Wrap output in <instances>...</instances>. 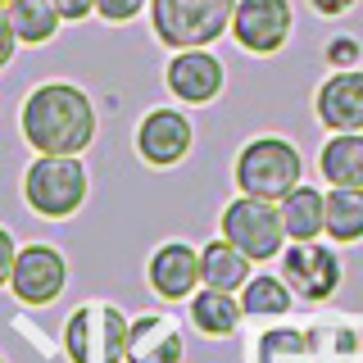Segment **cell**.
I'll use <instances>...</instances> for the list:
<instances>
[{"label":"cell","mask_w":363,"mask_h":363,"mask_svg":"<svg viewBox=\"0 0 363 363\" xmlns=\"http://www.w3.org/2000/svg\"><path fill=\"white\" fill-rule=\"evenodd\" d=\"M200 277L213 291H241L250 281V255H241L232 241H209L200 250Z\"/></svg>","instance_id":"cell-16"},{"label":"cell","mask_w":363,"mask_h":363,"mask_svg":"<svg viewBox=\"0 0 363 363\" xmlns=\"http://www.w3.org/2000/svg\"><path fill=\"white\" fill-rule=\"evenodd\" d=\"M0 5H9V0H0Z\"/></svg>","instance_id":"cell-29"},{"label":"cell","mask_w":363,"mask_h":363,"mask_svg":"<svg viewBox=\"0 0 363 363\" xmlns=\"http://www.w3.org/2000/svg\"><path fill=\"white\" fill-rule=\"evenodd\" d=\"M132 323L113 304H82L64 323V345L73 363H123Z\"/></svg>","instance_id":"cell-5"},{"label":"cell","mask_w":363,"mask_h":363,"mask_svg":"<svg viewBox=\"0 0 363 363\" xmlns=\"http://www.w3.org/2000/svg\"><path fill=\"white\" fill-rule=\"evenodd\" d=\"M18 32H14V23H9V9L0 5V68H9V60H14V50H18Z\"/></svg>","instance_id":"cell-24"},{"label":"cell","mask_w":363,"mask_h":363,"mask_svg":"<svg viewBox=\"0 0 363 363\" xmlns=\"http://www.w3.org/2000/svg\"><path fill=\"white\" fill-rule=\"evenodd\" d=\"M241 309L250 318H281L291 309V286L286 281H277V277H250L245 281V295H241Z\"/></svg>","instance_id":"cell-21"},{"label":"cell","mask_w":363,"mask_h":363,"mask_svg":"<svg viewBox=\"0 0 363 363\" xmlns=\"http://www.w3.org/2000/svg\"><path fill=\"white\" fill-rule=\"evenodd\" d=\"M318 168L332 186H363V132H336L318 155Z\"/></svg>","instance_id":"cell-17"},{"label":"cell","mask_w":363,"mask_h":363,"mask_svg":"<svg viewBox=\"0 0 363 363\" xmlns=\"http://www.w3.org/2000/svg\"><path fill=\"white\" fill-rule=\"evenodd\" d=\"M55 9L64 14V23H82L96 14V0H55Z\"/></svg>","instance_id":"cell-27"},{"label":"cell","mask_w":363,"mask_h":363,"mask_svg":"<svg viewBox=\"0 0 363 363\" xmlns=\"http://www.w3.org/2000/svg\"><path fill=\"white\" fill-rule=\"evenodd\" d=\"M241 304L232 300V291H200L196 300H191V323L200 327L204 336H232L236 323H241Z\"/></svg>","instance_id":"cell-19"},{"label":"cell","mask_w":363,"mask_h":363,"mask_svg":"<svg viewBox=\"0 0 363 363\" xmlns=\"http://www.w3.org/2000/svg\"><path fill=\"white\" fill-rule=\"evenodd\" d=\"M150 0H96V14L105 23H132Z\"/></svg>","instance_id":"cell-23"},{"label":"cell","mask_w":363,"mask_h":363,"mask_svg":"<svg viewBox=\"0 0 363 363\" xmlns=\"http://www.w3.org/2000/svg\"><path fill=\"white\" fill-rule=\"evenodd\" d=\"M191 141H196V128L182 109H150L141 123H136V155L150 168H173L191 155Z\"/></svg>","instance_id":"cell-8"},{"label":"cell","mask_w":363,"mask_h":363,"mask_svg":"<svg viewBox=\"0 0 363 363\" xmlns=\"http://www.w3.org/2000/svg\"><path fill=\"white\" fill-rule=\"evenodd\" d=\"M281 209V223H286V236L291 241H313L318 232H327V196L318 186H295L286 200H277Z\"/></svg>","instance_id":"cell-15"},{"label":"cell","mask_w":363,"mask_h":363,"mask_svg":"<svg viewBox=\"0 0 363 363\" xmlns=\"http://www.w3.org/2000/svg\"><path fill=\"white\" fill-rule=\"evenodd\" d=\"M309 5H313L323 18H340V14H350V9H354L359 0H309Z\"/></svg>","instance_id":"cell-28"},{"label":"cell","mask_w":363,"mask_h":363,"mask_svg":"<svg viewBox=\"0 0 363 363\" xmlns=\"http://www.w3.org/2000/svg\"><path fill=\"white\" fill-rule=\"evenodd\" d=\"M281 281L291 291H300L304 300H327L340 286V259L327 245L313 241H295L286 255H281Z\"/></svg>","instance_id":"cell-11"},{"label":"cell","mask_w":363,"mask_h":363,"mask_svg":"<svg viewBox=\"0 0 363 363\" xmlns=\"http://www.w3.org/2000/svg\"><path fill=\"white\" fill-rule=\"evenodd\" d=\"M327 60H332V68H354L359 60V41H350V37H340L327 45Z\"/></svg>","instance_id":"cell-25"},{"label":"cell","mask_w":363,"mask_h":363,"mask_svg":"<svg viewBox=\"0 0 363 363\" xmlns=\"http://www.w3.org/2000/svg\"><path fill=\"white\" fill-rule=\"evenodd\" d=\"M164 82L182 105H209V100L223 96L227 68H223L218 55H209L204 45H196V50H177L173 60H168Z\"/></svg>","instance_id":"cell-9"},{"label":"cell","mask_w":363,"mask_h":363,"mask_svg":"<svg viewBox=\"0 0 363 363\" xmlns=\"http://www.w3.org/2000/svg\"><path fill=\"white\" fill-rule=\"evenodd\" d=\"M223 236L232 241L241 255L250 259H272L281 255L286 241V223H281L277 200H259V196H241L223 209Z\"/></svg>","instance_id":"cell-6"},{"label":"cell","mask_w":363,"mask_h":363,"mask_svg":"<svg viewBox=\"0 0 363 363\" xmlns=\"http://www.w3.org/2000/svg\"><path fill=\"white\" fill-rule=\"evenodd\" d=\"M23 200L41 218H73L86 200V168L77 155H37L23 173Z\"/></svg>","instance_id":"cell-4"},{"label":"cell","mask_w":363,"mask_h":363,"mask_svg":"<svg viewBox=\"0 0 363 363\" xmlns=\"http://www.w3.org/2000/svg\"><path fill=\"white\" fill-rule=\"evenodd\" d=\"M18 128L37 155H82L96 141V105L73 82H41L23 100Z\"/></svg>","instance_id":"cell-1"},{"label":"cell","mask_w":363,"mask_h":363,"mask_svg":"<svg viewBox=\"0 0 363 363\" xmlns=\"http://www.w3.org/2000/svg\"><path fill=\"white\" fill-rule=\"evenodd\" d=\"M68 281V264L55 245H23L14 259V277H9V291L18 295L23 304H50L60 300Z\"/></svg>","instance_id":"cell-10"},{"label":"cell","mask_w":363,"mask_h":363,"mask_svg":"<svg viewBox=\"0 0 363 363\" xmlns=\"http://www.w3.org/2000/svg\"><path fill=\"white\" fill-rule=\"evenodd\" d=\"M236 0H150V28L168 50L213 45L232 32Z\"/></svg>","instance_id":"cell-2"},{"label":"cell","mask_w":363,"mask_h":363,"mask_svg":"<svg viewBox=\"0 0 363 363\" xmlns=\"http://www.w3.org/2000/svg\"><path fill=\"white\" fill-rule=\"evenodd\" d=\"M327 236L332 241H363V186L327 191Z\"/></svg>","instance_id":"cell-20"},{"label":"cell","mask_w":363,"mask_h":363,"mask_svg":"<svg viewBox=\"0 0 363 363\" xmlns=\"http://www.w3.org/2000/svg\"><path fill=\"white\" fill-rule=\"evenodd\" d=\"M128 363H182V332L159 313L136 318L128 332Z\"/></svg>","instance_id":"cell-14"},{"label":"cell","mask_w":363,"mask_h":363,"mask_svg":"<svg viewBox=\"0 0 363 363\" xmlns=\"http://www.w3.org/2000/svg\"><path fill=\"white\" fill-rule=\"evenodd\" d=\"M300 182H304V159L281 136H255L236 155V186H241V196L286 200Z\"/></svg>","instance_id":"cell-3"},{"label":"cell","mask_w":363,"mask_h":363,"mask_svg":"<svg viewBox=\"0 0 363 363\" xmlns=\"http://www.w3.org/2000/svg\"><path fill=\"white\" fill-rule=\"evenodd\" d=\"M295 9L291 0H236L232 14V37L250 55H277L291 41Z\"/></svg>","instance_id":"cell-7"},{"label":"cell","mask_w":363,"mask_h":363,"mask_svg":"<svg viewBox=\"0 0 363 363\" xmlns=\"http://www.w3.org/2000/svg\"><path fill=\"white\" fill-rule=\"evenodd\" d=\"M5 9H9V23H14L23 45L55 41V32H60V23H64V14L55 9V0H9Z\"/></svg>","instance_id":"cell-18"},{"label":"cell","mask_w":363,"mask_h":363,"mask_svg":"<svg viewBox=\"0 0 363 363\" xmlns=\"http://www.w3.org/2000/svg\"><path fill=\"white\" fill-rule=\"evenodd\" d=\"M14 259H18V245H14V236L0 227V286H9V277H14Z\"/></svg>","instance_id":"cell-26"},{"label":"cell","mask_w":363,"mask_h":363,"mask_svg":"<svg viewBox=\"0 0 363 363\" xmlns=\"http://www.w3.org/2000/svg\"><path fill=\"white\" fill-rule=\"evenodd\" d=\"M145 277H150L155 295H164V300H182V295L196 291V281H204V277H200V250H191L186 241L159 245L155 255H150Z\"/></svg>","instance_id":"cell-13"},{"label":"cell","mask_w":363,"mask_h":363,"mask_svg":"<svg viewBox=\"0 0 363 363\" xmlns=\"http://www.w3.org/2000/svg\"><path fill=\"white\" fill-rule=\"evenodd\" d=\"M318 123L332 132H363V68H336L313 96Z\"/></svg>","instance_id":"cell-12"},{"label":"cell","mask_w":363,"mask_h":363,"mask_svg":"<svg viewBox=\"0 0 363 363\" xmlns=\"http://www.w3.org/2000/svg\"><path fill=\"white\" fill-rule=\"evenodd\" d=\"M300 354H304L300 332H268L259 345V363H300Z\"/></svg>","instance_id":"cell-22"}]
</instances>
